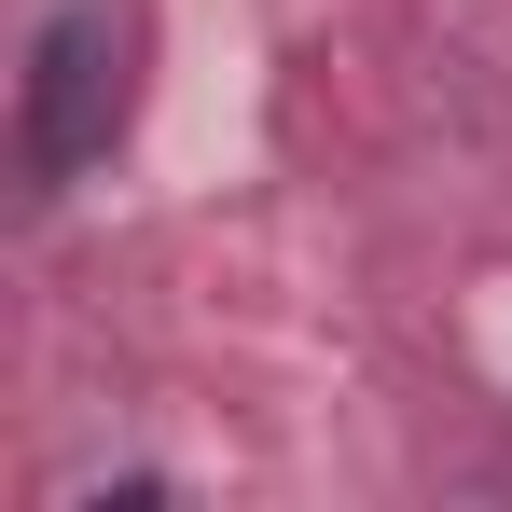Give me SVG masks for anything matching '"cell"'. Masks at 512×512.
I'll list each match as a JSON object with an SVG mask.
<instances>
[{
  "label": "cell",
  "instance_id": "obj_1",
  "mask_svg": "<svg viewBox=\"0 0 512 512\" xmlns=\"http://www.w3.org/2000/svg\"><path fill=\"white\" fill-rule=\"evenodd\" d=\"M97 139H111V14H56L28 42V180L56 194Z\"/></svg>",
  "mask_w": 512,
  "mask_h": 512
}]
</instances>
